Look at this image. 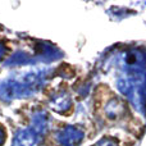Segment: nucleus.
Masks as SVG:
<instances>
[{"label": "nucleus", "instance_id": "nucleus-1", "mask_svg": "<svg viewBox=\"0 0 146 146\" xmlns=\"http://www.w3.org/2000/svg\"><path fill=\"white\" fill-rule=\"evenodd\" d=\"M48 77L46 69L19 72L0 82V100L10 103L13 100L28 99L37 94Z\"/></svg>", "mask_w": 146, "mask_h": 146}, {"label": "nucleus", "instance_id": "nucleus-2", "mask_svg": "<svg viewBox=\"0 0 146 146\" xmlns=\"http://www.w3.org/2000/svg\"><path fill=\"white\" fill-rule=\"evenodd\" d=\"M40 135H37L31 127L21 128L17 131L13 140V146H37L40 141Z\"/></svg>", "mask_w": 146, "mask_h": 146}, {"label": "nucleus", "instance_id": "nucleus-3", "mask_svg": "<svg viewBox=\"0 0 146 146\" xmlns=\"http://www.w3.org/2000/svg\"><path fill=\"white\" fill-rule=\"evenodd\" d=\"M31 128L36 132L37 135H44L48 128V118L44 111H36L33 113L32 118H31Z\"/></svg>", "mask_w": 146, "mask_h": 146}, {"label": "nucleus", "instance_id": "nucleus-4", "mask_svg": "<svg viewBox=\"0 0 146 146\" xmlns=\"http://www.w3.org/2000/svg\"><path fill=\"white\" fill-rule=\"evenodd\" d=\"M78 137H80V135H78L74 129L67 128L58 135V141L64 146H71L72 144H74V142L77 141Z\"/></svg>", "mask_w": 146, "mask_h": 146}, {"label": "nucleus", "instance_id": "nucleus-5", "mask_svg": "<svg viewBox=\"0 0 146 146\" xmlns=\"http://www.w3.org/2000/svg\"><path fill=\"white\" fill-rule=\"evenodd\" d=\"M5 137H7V135H5V128L0 124V146L5 142Z\"/></svg>", "mask_w": 146, "mask_h": 146}, {"label": "nucleus", "instance_id": "nucleus-6", "mask_svg": "<svg viewBox=\"0 0 146 146\" xmlns=\"http://www.w3.org/2000/svg\"><path fill=\"white\" fill-rule=\"evenodd\" d=\"M5 54V46L3 45V44H0V60L3 59V56H4Z\"/></svg>", "mask_w": 146, "mask_h": 146}]
</instances>
